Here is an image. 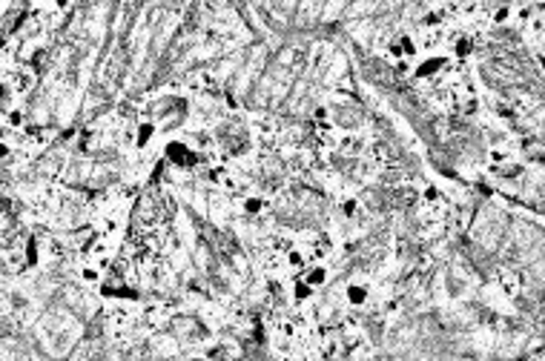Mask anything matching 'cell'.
<instances>
[{
    "label": "cell",
    "instance_id": "obj_1",
    "mask_svg": "<svg viewBox=\"0 0 545 361\" xmlns=\"http://www.w3.org/2000/svg\"><path fill=\"white\" fill-rule=\"evenodd\" d=\"M307 284L310 287H319V284H324V278H327V273H324V267H313V270H307Z\"/></svg>",
    "mask_w": 545,
    "mask_h": 361
},
{
    "label": "cell",
    "instance_id": "obj_2",
    "mask_svg": "<svg viewBox=\"0 0 545 361\" xmlns=\"http://www.w3.org/2000/svg\"><path fill=\"white\" fill-rule=\"evenodd\" d=\"M348 298L353 301V304H362V301L367 298V290H365V287H350V290H348Z\"/></svg>",
    "mask_w": 545,
    "mask_h": 361
}]
</instances>
